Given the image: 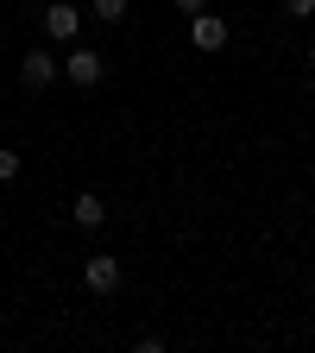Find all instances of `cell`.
<instances>
[{"label": "cell", "instance_id": "6da1fadb", "mask_svg": "<svg viewBox=\"0 0 315 353\" xmlns=\"http://www.w3.org/2000/svg\"><path fill=\"white\" fill-rule=\"evenodd\" d=\"M227 38H234V32H227V19H221V13H208V7H202V13H190V44H196L202 57L227 51Z\"/></svg>", "mask_w": 315, "mask_h": 353}, {"label": "cell", "instance_id": "7a4b0ae2", "mask_svg": "<svg viewBox=\"0 0 315 353\" xmlns=\"http://www.w3.org/2000/svg\"><path fill=\"white\" fill-rule=\"evenodd\" d=\"M63 76H70L76 88H101V76H108V57H101V51H88V44H70Z\"/></svg>", "mask_w": 315, "mask_h": 353}, {"label": "cell", "instance_id": "3957f363", "mask_svg": "<svg viewBox=\"0 0 315 353\" xmlns=\"http://www.w3.org/2000/svg\"><path fill=\"white\" fill-rule=\"evenodd\" d=\"M63 76V57H51V51H26L19 57V88H32V95H44Z\"/></svg>", "mask_w": 315, "mask_h": 353}, {"label": "cell", "instance_id": "277c9868", "mask_svg": "<svg viewBox=\"0 0 315 353\" xmlns=\"http://www.w3.org/2000/svg\"><path fill=\"white\" fill-rule=\"evenodd\" d=\"M120 278H126V272H120V259H108V252H88V259H82V284L95 290V296H114Z\"/></svg>", "mask_w": 315, "mask_h": 353}, {"label": "cell", "instance_id": "5b68a950", "mask_svg": "<svg viewBox=\"0 0 315 353\" xmlns=\"http://www.w3.org/2000/svg\"><path fill=\"white\" fill-rule=\"evenodd\" d=\"M76 32H82V7L51 0V7H44V38H51V44H76Z\"/></svg>", "mask_w": 315, "mask_h": 353}, {"label": "cell", "instance_id": "8992f818", "mask_svg": "<svg viewBox=\"0 0 315 353\" xmlns=\"http://www.w3.org/2000/svg\"><path fill=\"white\" fill-rule=\"evenodd\" d=\"M70 221H76V228H82V234H95V228H101V221H108V202H101L95 190H82V196L70 202Z\"/></svg>", "mask_w": 315, "mask_h": 353}, {"label": "cell", "instance_id": "52a82bcc", "mask_svg": "<svg viewBox=\"0 0 315 353\" xmlns=\"http://www.w3.org/2000/svg\"><path fill=\"white\" fill-rule=\"evenodd\" d=\"M88 13H95L101 26H120V19L132 13V0H88Z\"/></svg>", "mask_w": 315, "mask_h": 353}, {"label": "cell", "instance_id": "ba28073f", "mask_svg": "<svg viewBox=\"0 0 315 353\" xmlns=\"http://www.w3.org/2000/svg\"><path fill=\"white\" fill-rule=\"evenodd\" d=\"M19 164H26V158H19L13 145H0V183H13V176H19Z\"/></svg>", "mask_w": 315, "mask_h": 353}, {"label": "cell", "instance_id": "9c48e42d", "mask_svg": "<svg viewBox=\"0 0 315 353\" xmlns=\"http://www.w3.org/2000/svg\"><path fill=\"white\" fill-rule=\"evenodd\" d=\"M284 13L290 19H315V0H284Z\"/></svg>", "mask_w": 315, "mask_h": 353}, {"label": "cell", "instance_id": "30bf717a", "mask_svg": "<svg viewBox=\"0 0 315 353\" xmlns=\"http://www.w3.org/2000/svg\"><path fill=\"white\" fill-rule=\"evenodd\" d=\"M202 7H208V0H176V13H183V19H190V13H202Z\"/></svg>", "mask_w": 315, "mask_h": 353}, {"label": "cell", "instance_id": "8fae6325", "mask_svg": "<svg viewBox=\"0 0 315 353\" xmlns=\"http://www.w3.org/2000/svg\"><path fill=\"white\" fill-rule=\"evenodd\" d=\"M309 70H315V44H309Z\"/></svg>", "mask_w": 315, "mask_h": 353}]
</instances>
